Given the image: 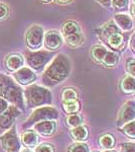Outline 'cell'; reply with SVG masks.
Returning <instances> with one entry per match:
<instances>
[{"label": "cell", "instance_id": "cell-18", "mask_svg": "<svg viewBox=\"0 0 135 152\" xmlns=\"http://www.w3.org/2000/svg\"><path fill=\"white\" fill-rule=\"evenodd\" d=\"M66 42H67L68 45H70L71 47H79L83 44L84 42V36L82 35V33H77V34H74V35L65 37Z\"/></svg>", "mask_w": 135, "mask_h": 152}, {"label": "cell", "instance_id": "cell-32", "mask_svg": "<svg viewBox=\"0 0 135 152\" xmlns=\"http://www.w3.org/2000/svg\"><path fill=\"white\" fill-rule=\"evenodd\" d=\"M35 152H53V148L51 145H48V144H43V145H40L36 148Z\"/></svg>", "mask_w": 135, "mask_h": 152}, {"label": "cell", "instance_id": "cell-19", "mask_svg": "<svg viewBox=\"0 0 135 152\" xmlns=\"http://www.w3.org/2000/svg\"><path fill=\"white\" fill-rule=\"evenodd\" d=\"M72 136L77 141H84L88 137V130L85 127H75L72 130Z\"/></svg>", "mask_w": 135, "mask_h": 152}, {"label": "cell", "instance_id": "cell-35", "mask_svg": "<svg viewBox=\"0 0 135 152\" xmlns=\"http://www.w3.org/2000/svg\"><path fill=\"white\" fill-rule=\"evenodd\" d=\"M121 152H135V144L127 143L122 145Z\"/></svg>", "mask_w": 135, "mask_h": 152}, {"label": "cell", "instance_id": "cell-30", "mask_svg": "<svg viewBox=\"0 0 135 152\" xmlns=\"http://www.w3.org/2000/svg\"><path fill=\"white\" fill-rule=\"evenodd\" d=\"M9 16V7L3 3H0V20H4Z\"/></svg>", "mask_w": 135, "mask_h": 152}, {"label": "cell", "instance_id": "cell-6", "mask_svg": "<svg viewBox=\"0 0 135 152\" xmlns=\"http://www.w3.org/2000/svg\"><path fill=\"white\" fill-rule=\"evenodd\" d=\"M0 139H1L2 147L5 152H19L20 141L17 137L15 126H12L11 129L8 130Z\"/></svg>", "mask_w": 135, "mask_h": 152}, {"label": "cell", "instance_id": "cell-13", "mask_svg": "<svg viewBox=\"0 0 135 152\" xmlns=\"http://www.w3.org/2000/svg\"><path fill=\"white\" fill-rule=\"evenodd\" d=\"M34 130L40 135L50 136L56 131V123L53 120L38 122V123H35V125H34Z\"/></svg>", "mask_w": 135, "mask_h": 152}, {"label": "cell", "instance_id": "cell-15", "mask_svg": "<svg viewBox=\"0 0 135 152\" xmlns=\"http://www.w3.org/2000/svg\"><path fill=\"white\" fill-rule=\"evenodd\" d=\"M115 23L123 31H129V29L132 28V26H133L131 18L127 14H116L115 15Z\"/></svg>", "mask_w": 135, "mask_h": 152}, {"label": "cell", "instance_id": "cell-20", "mask_svg": "<svg viewBox=\"0 0 135 152\" xmlns=\"http://www.w3.org/2000/svg\"><path fill=\"white\" fill-rule=\"evenodd\" d=\"M118 55L113 52H107L106 55L104 56V58H103L102 62L104 63L106 66H110V67H112V66H115L118 63Z\"/></svg>", "mask_w": 135, "mask_h": 152}, {"label": "cell", "instance_id": "cell-1", "mask_svg": "<svg viewBox=\"0 0 135 152\" xmlns=\"http://www.w3.org/2000/svg\"><path fill=\"white\" fill-rule=\"evenodd\" d=\"M70 61L67 56H56L51 62V64L46 68L43 74V81L48 85H55L62 82L70 73Z\"/></svg>", "mask_w": 135, "mask_h": 152}, {"label": "cell", "instance_id": "cell-29", "mask_svg": "<svg viewBox=\"0 0 135 152\" xmlns=\"http://www.w3.org/2000/svg\"><path fill=\"white\" fill-rule=\"evenodd\" d=\"M69 152H89V149L86 144L77 143L69 148Z\"/></svg>", "mask_w": 135, "mask_h": 152}, {"label": "cell", "instance_id": "cell-21", "mask_svg": "<svg viewBox=\"0 0 135 152\" xmlns=\"http://www.w3.org/2000/svg\"><path fill=\"white\" fill-rule=\"evenodd\" d=\"M108 42H109V45L111 46L112 48L117 49L122 45V43H123V37L119 33L113 34V35H111L108 38Z\"/></svg>", "mask_w": 135, "mask_h": 152}, {"label": "cell", "instance_id": "cell-34", "mask_svg": "<svg viewBox=\"0 0 135 152\" xmlns=\"http://www.w3.org/2000/svg\"><path fill=\"white\" fill-rule=\"evenodd\" d=\"M8 107H9L8 102H7L6 99H4L3 97L0 96V115L3 114V113L5 112Z\"/></svg>", "mask_w": 135, "mask_h": 152}, {"label": "cell", "instance_id": "cell-27", "mask_svg": "<svg viewBox=\"0 0 135 152\" xmlns=\"http://www.w3.org/2000/svg\"><path fill=\"white\" fill-rule=\"evenodd\" d=\"M123 131L127 136L131 137V138H135V121L127 123L124 126Z\"/></svg>", "mask_w": 135, "mask_h": 152}, {"label": "cell", "instance_id": "cell-9", "mask_svg": "<svg viewBox=\"0 0 135 152\" xmlns=\"http://www.w3.org/2000/svg\"><path fill=\"white\" fill-rule=\"evenodd\" d=\"M13 77L17 83L21 85H28L31 84L36 79V75L30 68L21 67L20 69L15 71Z\"/></svg>", "mask_w": 135, "mask_h": 152}, {"label": "cell", "instance_id": "cell-38", "mask_svg": "<svg viewBox=\"0 0 135 152\" xmlns=\"http://www.w3.org/2000/svg\"><path fill=\"white\" fill-rule=\"evenodd\" d=\"M41 2H43V3H48V2H51V0H40Z\"/></svg>", "mask_w": 135, "mask_h": 152}, {"label": "cell", "instance_id": "cell-25", "mask_svg": "<svg viewBox=\"0 0 135 152\" xmlns=\"http://www.w3.org/2000/svg\"><path fill=\"white\" fill-rule=\"evenodd\" d=\"M116 33H119V29L117 28L116 24L111 23V21L109 23H107L104 26V28H103V35L106 37L107 39L111 35H113V34H116Z\"/></svg>", "mask_w": 135, "mask_h": 152}, {"label": "cell", "instance_id": "cell-24", "mask_svg": "<svg viewBox=\"0 0 135 152\" xmlns=\"http://www.w3.org/2000/svg\"><path fill=\"white\" fill-rule=\"evenodd\" d=\"M82 116L80 114H73L67 118V123L69 126L75 128V127L80 126L81 123H82Z\"/></svg>", "mask_w": 135, "mask_h": 152}, {"label": "cell", "instance_id": "cell-5", "mask_svg": "<svg viewBox=\"0 0 135 152\" xmlns=\"http://www.w3.org/2000/svg\"><path fill=\"white\" fill-rule=\"evenodd\" d=\"M43 28L38 24H34L26 31L25 42L26 45L31 50H38L43 43Z\"/></svg>", "mask_w": 135, "mask_h": 152}, {"label": "cell", "instance_id": "cell-4", "mask_svg": "<svg viewBox=\"0 0 135 152\" xmlns=\"http://www.w3.org/2000/svg\"><path fill=\"white\" fill-rule=\"evenodd\" d=\"M58 117V113L56 109L51 107H43L40 109L35 110L32 115L29 117L25 124L23 125V127L27 128V127L31 126V125L38 123L41 121H46V120H56Z\"/></svg>", "mask_w": 135, "mask_h": 152}, {"label": "cell", "instance_id": "cell-2", "mask_svg": "<svg viewBox=\"0 0 135 152\" xmlns=\"http://www.w3.org/2000/svg\"><path fill=\"white\" fill-rule=\"evenodd\" d=\"M0 96L19 110L24 109L23 92L10 77L0 74Z\"/></svg>", "mask_w": 135, "mask_h": 152}, {"label": "cell", "instance_id": "cell-14", "mask_svg": "<svg viewBox=\"0 0 135 152\" xmlns=\"http://www.w3.org/2000/svg\"><path fill=\"white\" fill-rule=\"evenodd\" d=\"M21 142L28 148H34L38 143V136L34 131H26L21 135Z\"/></svg>", "mask_w": 135, "mask_h": 152}, {"label": "cell", "instance_id": "cell-31", "mask_svg": "<svg viewBox=\"0 0 135 152\" xmlns=\"http://www.w3.org/2000/svg\"><path fill=\"white\" fill-rule=\"evenodd\" d=\"M116 9H124L128 4V0H111Z\"/></svg>", "mask_w": 135, "mask_h": 152}, {"label": "cell", "instance_id": "cell-10", "mask_svg": "<svg viewBox=\"0 0 135 152\" xmlns=\"http://www.w3.org/2000/svg\"><path fill=\"white\" fill-rule=\"evenodd\" d=\"M43 42H45V46L48 50L56 51L62 46L63 40L58 31H48L43 37Z\"/></svg>", "mask_w": 135, "mask_h": 152}, {"label": "cell", "instance_id": "cell-40", "mask_svg": "<svg viewBox=\"0 0 135 152\" xmlns=\"http://www.w3.org/2000/svg\"><path fill=\"white\" fill-rule=\"evenodd\" d=\"M132 12H133V15L135 16V7H134V8H133V11H132Z\"/></svg>", "mask_w": 135, "mask_h": 152}, {"label": "cell", "instance_id": "cell-23", "mask_svg": "<svg viewBox=\"0 0 135 152\" xmlns=\"http://www.w3.org/2000/svg\"><path fill=\"white\" fill-rule=\"evenodd\" d=\"M107 52L108 51L104 47H102V46H96V47L92 49V56L97 61L102 62L103 58H104V56L106 55Z\"/></svg>", "mask_w": 135, "mask_h": 152}, {"label": "cell", "instance_id": "cell-12", "mask_svg": "<svg viewBox=\"0 0 135 152\" xmlns=\"http://www.w3.org/2000/svg\"><path fill=\"white\" fill-rule=\"evenodd\" d=\"M23 58L19 54H10L5 59V67L7 70L11 72H15L18 69H20L23 65Z\"/></svg>", "mask_w": 135, "mask_h": 152}, {"label": "cell", "instance_id": "cell-39", "mask_svg": "<svg viewBox=\"0 0 135 152\" xmlns=\"http://www.w3.org/2000/svg\"><path fill=\"white\" fill-rule=\"evenodd\" d=\"M21 152H32V151H30V150H28V149H24V150H22Z\"/></svg>", "mask_w": 135, "mask_h": 152}, {"label": "cell", "instance_id": "cell-37", "mask_svg": "<svg viewBox=\"0 0 135 152\" xmlns=\"http://www.w3.org/2000/svg\"><path fill=\"white\" fill-rule=\"evenodd\" d=\"M56 1L60 4H68V3H70V2H72L73 0H56Z\"/></svg>", "mask_w": 135, "mask_h": 152}, {"label": "cell", "instance_id": "cell-7", "mask_svg": "<svg viewBox=\"0 0 135 152\" xmlns=\"http://www.w3.org/2000/svg\"><path fill=\"white\" fill-rule=\"evenodd\" d=\"M20 111L15 105H10L3 114L0 115V134H3L11 129L14 121L19 116Z\"/></svg>", "mask_w": 135, "mask_h": 152}, {"label": "cell", "instance_id": "cell-28", "mask_svg": "<svg viewBox=\"0 0 135 152\" xmlns=\"http://www.w3.org/2000/svg\"><path fill=\"white\" fill-rule=\"evenodd\" d=\"M100 143L105 148H111L113 144H114V139H113L111 135H105L100 139Z\"/></svg>", "mask_w": 135, "mask_h": 152}, {"label": "cell", "instance_id": "cell-36", "mask_svg": "<svg viewBox=\"0 0 135 152\" xmlns=\"http://www.w3.org/2000/svg\"><path fill=\"white\" fill-rule=\"evenodd\" d=\"M97 2H99L100 4L104 6H109L110 3H111V0H96Z\"/></svg>", "mask_w": 135, "mask_h": 152}, {"label": "cell", "instance_id": "cell-8", "mask_svg": "<svg viewBox=\"0 0 135 152\" xmlns=\"http://www.w3.org/2000/svg\"><path fill=\"white\" fill-rule=\"evenodd\" d=\"M50 60V54L40 51V52H34L31 54H28L26 57L28 65L30 66L32 69L40 70L43 68L46 63Z\"/></svg>", "mask_w": 135, "mask_h": 152}, {"label": "cell", "instance_id": "cell-11", "mask_svg": "<svg viewBox=\"0 0 135 152\" xmlns=\"http://www.w3.org/2000/svg\"><path fill=\"white\" fill-rule=\"evenodd\" d=\"M135 117V102H128L124 104L119 115V124H126Z\"/></svg>", "mask_w": 135, "mask_h": 152}, {"label": "cell", "instance_id": "cell-3", "mask_svg": "<svg viewBox=\"0 0 135 152\" xmlns=\"http://www.w3.org/2000/svg\"><path fill=\"white\" fill-rule=\"evenodd\" d=\"M24 99L28 107H36L40 105L51 104L53 95L51 91L38 85H31L24 91Z\"/></svg>", "mask_w": 135, "mask_h": 152}, {"label": "cell", "instance_id": "cell-16", "mask_svg": "<svg viewBox=\"0 0 135 152\" xmlns=\"http://www.w3.org/2000/svg\"><path fill=\"white\" fill-rule=\"evenodd\" d=\"M62 31H63L64 37H68V36L74 35V34L80 33L81 29H80L79 24L77 23H75V21H68V23H66L64 24Z\"/></svg>", "mask_w": 135, "mask_h": 152}, {"label": "cell", "instance_id": "cell-26", "mask_svg": "<svg viewBox=\"0 0 135 152\" xmlns=\"http://www.w3.org/2000/svg\"><path fill=\"white\" fill-rule=\"evenodd\" d=\"M62 97L64 102L68 100H76L78 97V94L73 89V88H66L62 94Z\"/></svg>", "mask_w": 135, "mask_h": 152}, {"label": "cell", "instance_id": "cell-33", "mask_svg": "<svg viewBox=\"0 0 135 152\" xmlns=\"http://www.w3.org/2000/svg\"><path fill=\"white\" fill-rule=\"evenodd\" d=\"M127 70L135 78V60H129L127 63Z\"/></svg>", "mask_w": 135, "mask_h": 152}, {"label": "cell", "instance_id": "cell-41", "mask_svg": "<svg viewBox=\"0 0 135 152\" xmlns=\"http://www.w3.org/2000/svg\"><path fill=\"white\" fill-rule=\"evenodd\" d=\"M105 152H114V151H105Z\"/></svg>", "mask_w": 135, "mask_h": 152}, {"label": "cell", "instance_id": "cell-17", "mask_svg": "<svg viewBox=\"0 0 135 152\" xmlns=\"http://www.w3.org/2000/svg\"><path fill=\"white\" fill-rule=\"evenodd\" d=\"M121 88L125 94H132L135 91V78L133 76H127L121 82Z\"/></svg>", "mask_w": 135, "mask_h": 152}, {"label": "cell", "instance_id": "cell-22", "mask_svg": "<svg viewBox=\"0 0 135 152\" xmlns=\"http://www.w3.org/2000/svg\"><path fill=\"white\" fill-rule=\"evenodd\" d=\"M80 105L79 102L76 100H68V102H64V110L68 113V114H75L78 112Z\"/></svg>", "mask_w": 135, "mask_h": 152}]
</instances>
